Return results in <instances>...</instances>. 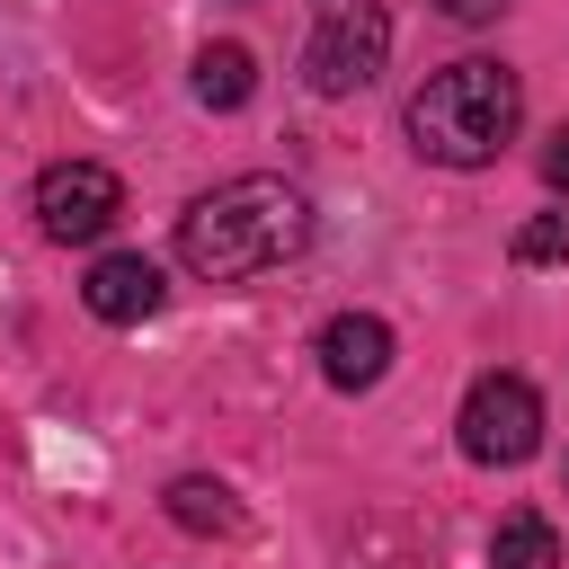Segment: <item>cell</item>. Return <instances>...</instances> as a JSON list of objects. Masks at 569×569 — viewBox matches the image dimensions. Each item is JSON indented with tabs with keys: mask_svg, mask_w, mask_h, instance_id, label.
Masks as SVG:
<instances>
[{
	"mask_svg": "<svg viewBox=\"0 0 569 569\" xmlns=\"http://www.w3.org/2000/svg\"><path fill=\"white\" fill-rule=\"evenodd\" d=\"M382 62H391V9H382V0H329V9L311 18L302 80H311L320 98H356V89H373Z\"/></svg>",
	"mask_w": 569,
	"mask_h": 569,
	"instance_id": "3",
	"label": "cell"
},
{
	"mask_svg": "<svg viewBox=\"0 0 569 569\" xmlns=\"http://www.w3.org/2000/svg\"><path fill=\"white\" fill-rule=\"evenodd\" d=\"M453 27H489V18H507V0H436Z\"/></svg>",
	"mask_w": 569,
	"mask_h": 569,
	"instance_id": "12",
	"label": "cell"
},
{
	"mask_svg": "<svg viewBox=\"0 0 569 569\" xmlns=\"http://www.w3.org/2000/svg\"><path fill=\"white\" fill-rule=\"evenodd\" d=\"M116 213H124V178H116L107 160H53V169L36 178V222H44V240H98Z\"/></svg>",
	"mask_w": 569,
	"mask_h": 569,
	"instance_id": "5",
	"label": "cell"
},
{
	"mask_svg": "<svg viewBox=\"0 0 569 569\" xmlns=\"http://www.w3.org/2000/svg\"><path fill=\"white\" fill-rule=\"evenodd\" d=\"M516 267H569V204H551L516 231Z\"/></svg>",
	"mask_w": 569,
	"mask_h": 569,
	"instance_id": "11",
	"label": "cell"
},
{
	"mask_svg": "<svg viewBox=\"0 0 569 569\" xmlns=\"http://www.w3.org/2000/svg\"><path fill=\"white\" fill-rule=\"evenodd\" d=\"M302 249H311V196L276 169L222 178L178 213V267L204 276V284H249V276H267Z\"/></svg>",
	"mask_w": 569,
	"mask_h": 569,
	"instance_id": "1",
	"label": "cell"
},
{
	"mask_svg": "<svg viewBox=\"0 0 569 569\" xmlns=\"http://www.w3.org/2000/svg\"><path fill=\"white\" fill-rule=\"evenodd\" d=\"M525 124V89L507 62L471 53V62H445L409 89V151L436 160V169H489Z\"/></svg>",
	"mask_w": 569,
	"mask_h": 569,
	"instance_id": "2",
	"label": "cell"
},
{
	"mask_svg": "<svg viewBox=\"0 0 569 569\" xmlns=\"http://www.w3.org/2000/svg\"><path fill=\"white\" fill-rule=\"evenodd\" d=\"M489 569H560V533L542 516H507L489 533Z\"/></svg>",
	"mask_w": 569,
	"mask_h": 569,
	"instance_id": "10",
	"label": "cell"
},
{
	"mask_svg": "<svg viewBox=\"0 0 569 569\" xmlns=\"http://www.w3.org/2000/svg\"><path fill=\"white\" fill-rule=\"evenodd\" d=\"M160 293H169V276H160V258H142V249H107V258L80 276V302H89L107 329L151 320V311H160Z\"/></svg>",
	"mask_w": 569,
	"mask_h": 569,
	"instance_id": "6",
	"label": "cell"
},
{
	"mask_svg": "<svg viewBox=\"0 0 569 569\" xmlns=\"http://www.w3.org/2000/svg\"><path fill=\"white\" fill-rule=\"evenodd\" d=\"M382 373H391V320H373V311L320 320V382L329 391H373Z\"/></svg>",
	"mask_w": 569,
	"mask_h": 569,
	"instance_id": "7",
	"label": "cell"
},
{
	"mask_svg": "<svg viewBox=\"0 0 569 569\" xmlns=\"http://www.w3.org/2000/svg\"><path fill=\"white\" fill-rule=\"evenodd\" d=\"M453 436H462V453H471V462L516 471V462H533V445H542V391H533L525 373H480V382L462 391Z\"/></svg>",
	"mask_w": 569,
	"mask_h": 569,
	"instance_id": "4",
	"label": "cell"
},
{
	"mask_svg": "<svg viewBox=\"0 0 569 569\" xmlns=\"http://www.w3.org/2000/svg\"><path fill=\"white\" fill-rule=\"evenodd\" d=\"M169 525H178V533H240V498H231L222 480L187 471V480H169Z\"/></svg>",
	"mask_w": 569,
	"mask_h": 569,
	"instance_id": "8",
	"label": "cell"
},
{
	"mask_svg": "<svg viewBox=\"0 0 569 569\" xmlns=\"http://www.w3.org/2000/svg\"><path fill=\"white\" fill-rule=\"evenodd\" d=\"M542 178H551V187H569V124H560V133H551V151H542Z\"/></svg>",
	"mask_w": 569,
	"mask_h": 569,
	"instance_id": "13",
	"label": "cell"
},
{
	"mask_svg": "<svg viewBox=\"0 0 569 569\" xmlns=\"http://www.w3.org/2000/svg\"><path fill=\"white\" fill-rule=\"evenodd\" d=\"M249 89H258V62H249V44H204V53H196V98H204L213 116L249 107Z\"/></svg>",
	"mask_w": 569,
	"mask_h": 569,
	"instance_id": "9",
	"label": "cell"
}]
</instances>
